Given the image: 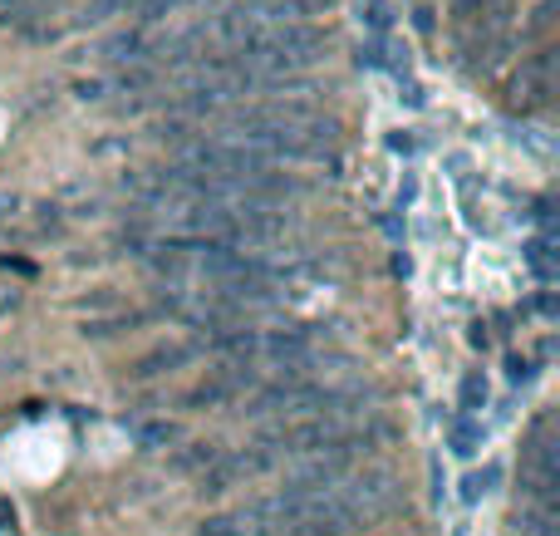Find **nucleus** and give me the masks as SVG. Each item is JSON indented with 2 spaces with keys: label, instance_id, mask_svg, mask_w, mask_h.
I'll use <instances>...</instances> for the list:
<instances>
[{
  "label": "nucleus",
  "instance_id": "5",
  "mask_svg": "<svg viewBox=\"0 0 560 536\" xmlns=\"http://www.w3.org/2000/svg\"><path fill=\"white\" fill-rule=\"evenodd\" d=\"M217 453H222L217 443H187V448L172 458V473H192V477H197L207 463H212V458H217Z\"/></svg>",
  "mask_w": 560,
  "mask_h": 536
},
{
  "label": "nucleus",
  "instance_id": "6",
  "mask_svg": "<svg viewBox=\"0 0 560 536\" xmlns=\"http://www.w3.org/2000/svg\"><path fill=\"white\" fill-rule=\"evenodd\" d=\"M153 84H158V74L143 69V64H133V69H123V74L113 79V89H123V94H143V89H153Z\"/></svg>",
  "mask_w": 560,
  "mask_h": 536
},
{
  "label": "nucleus",
  "instance_id": "12",
  "mask_svg": "<svg viewBox=\"0 0 560 536\" xmlns=\"http://www.w3.org/2000/svg\"><path fill=\"white\" fill-rule=\"evenodd\" d=\"M290 536H344L339 527H300V532H290Z\"/></svg>",
  "mask_w": 560,
  "mask_h": 536
},
{
  "label": "nucleus",
  "instance_id": "7",
  "mask_svg": "<svg viewBox=\"0 0 560 536\" xmlns=\"http://www.w3.org/2000/svg\"><path fill=\"white\" fill-rule=\"evenodd\" d=\"M133 433H138V443H143V448L177 443V423H168V418H163V423H143V428H133Z\"/></svg>",
  "mask_w": 560,
  "mask_h": 536
},
{
  "label": "nucleus",
  "instance_id": "8",
  "mask_svg": "<svg viewBox=\"0 0 560 536\" xmlns=\"http://www.w3.org/2000/svg\"><path fill=\"white\" fill-rule=\"evenodd\" d=\"M359 5H364V20H369V30H374V35H389V25H393L389 5H384V0H359Z\"/></svg>",
  "mask_w": 560,
  "mask_h": 536
},
{
  "label": "nucleus",
  "instance_id": "2",
  "mask_svg": "<svg viewBox=\"0 0 560 536\" xmlns=\"http://www.w3.org/2000/svg\"><path fill=\"white\" fill-rule=\"evenodd\" d=\"M551 89H556V50H541V55H531V60L521 64L516 94H526V104L536 109V104L551 99Z\"/></svg>",
  "mask_w": 560,
  "mask_h": 536
},
{
  "label": "nucleus",
  "instance_id": "13",
  "mask_svg": "<svg viewBox=\"0 0 560 536\" xmlns=\"http://www.w3.org/2000/svg\"><path fill=\"white\" fill-rule=\"evenodd\" d=\"M5 527H10V507L0 502V532H5Z\"/></svg>",
  "mask_w": 560,
  "mask_h": 536
},
{
  "label": "nucleus",
  "instance_id": "10",
  "mask_svg": "<svg viewBox=\"0 0 560 536\" xmlns=\"http://www.w3.org/2000/svg\"><path fill=\"white\" fill-rule=\"evenodd\" d=\"M531 271H536L541 281H551V246H546V241L531 246Z\"/></svg>",
  "mask_w": 560,
  "mask_h": 536
},
{
  "label": "nucleus",
  "instance_id": "4",
  "mask_svg": "<svg viewBox=\"0 0 560 536\" xmlns=\"http://www.w3.org/2000/svg\"><path fill=\"white\" fill-rule=\"evenodd\" d=\"M452 20H457V30H487L492 20H497V10H502V0H448Z\"/></svg>",
  "mask_w": 560,
  "mask_h": 536
},
{
  "label": "nucleus",
  "instance_id": "1",
  "mask_svg": "<svg viewBox=\"0 0 560 536\" xmlns=\"http://www.w3.org/2000/svg\"><path fill=\"white\" fill-rule=\"evenodd\" d=\"M192 359H202L197 340H172V345H158V350H148L143 359H133L128 364V379H158V374H172V369H182Z\"/></svg>",
  "mask_w": 560,
  "mask_h": 536
},
{
  "label": "nucleus",
  "instance_id": "3",
  "mask_svg": "<svg viewBox=\"0 0 560 536\" xmlns=\"http://www.w3.org/2000/svg\"><path fill=\"white\" fill-rule=\"evenodd\" d=\"M148 320H158V315H153V310H113V315H89V320H79V335H84V340H113V335L138 330V325H148Z\"/></svg>",
  "mask_w": 560,
  "mask_h": 536
},
{
  "label": "nucleus",
  "instance_id": "9",
  "mask_svg": "<svg viewBox=\"0 0 560 536\" xmlns=\"http://www.w3.org/2000/svg\"><path fill=\"white\" fill-rule=\"evenodd\" d=\"M482 399H487V384H482V379H477V374H472V379H462V409H467V414H472V409H477V404H482Z\"/></svg>",
  "mask_w": 560,
  "mask_h": 536
},
{
  "label": "nucleus",
  "instance_id": "11",
  "mask_svg": "<svg viewBox=\"0 0 560 536\" xmlns=\"http://www.w3.org/2000/svg\"><path fill=\"white\" fill-rule=\"evenodd\" d=\"M74 99L94 104V99H104V84H99V79H79V84H74Z\"/></svg>",
  "mask_w": 560,
  "mask_h": 536
}]
</instances>
